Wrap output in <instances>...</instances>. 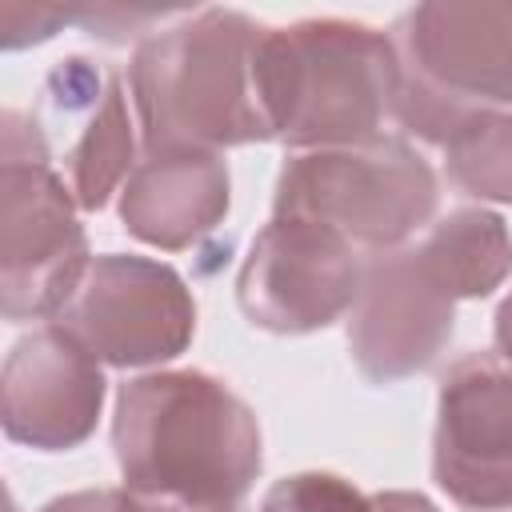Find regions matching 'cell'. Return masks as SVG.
<instances>
[{"instance_id": "3", "label": "cell", "mask_w": 512, "mask_h": 512, "mask_svg": "<svg viewBox=\"0 0 512 512\" xmlns=\"http://www.w3.org/2000/svg\"><path fill=\"white\" fill-rule=\"evenodd\" d=\"M260 92L276 140L292 152L356 148L392 116L400 60L392 36L356 20H300L264 28Z\"/></svg>"}, {"instance_id": "19", "label": "cell", "mask_w": 512, "mask_h": 512, "mask_svg": "<svg viewBox=\"0 0 512 512\" xmlns=\"http://www.w3.org/2000/svg\"><path fill=\"white\" fill-rule=\"evenodd\" d=\"M492 332H496V352H500V360H504V364L512 368V292H508V296L500 300Z\"/></svg>"}, {"instance_id": "11", "label": "cell", "mask_w": 512, "mask_h": 512, "mask_svg": "<svg viewBox=\"0 0 512 512\" xmlns=\"http://www.w3.org/2000/svg\"><path fill=\"white\" fill-rule=\"evenodd\" d=\"M432 480L468 512H512V368L496 352L448 364L436 396Z\"/></svg>"}, {"instance_id": "5", "label": "cell", "mask_w": 512, "mask_h": 512, "mask_svg": "<svg viewBox=\"0 0 512 512\" xmlns=\"http://www.w3.org/2000/svg\"><path fill=\"white\" fill-rule=\"evenodd\" d=\"M440 180L404 136H376L356 148L292 152L276 176L272 216L312 220L352 248L388 252L436 216Z\"/></svg>"}, {"instance_id": "8", "label": "cell", "mask_w": 512, "mask_h": 512, "mask_svg": "<svg viewBox=\"0 0 512 512\" xmlns=\"http://www.w3.org/2000/svg\"><path fill=\"white\" fill-rule=\"evenodd\" d=\"M360 276L364 260L340 232L272 216L240 264L236 300L248 324L276 336H304L352 312Z\"/></svg>"}, {"instance_id": "14", "label": "cell", "mask_w": 512, "mask_h": 512, "mask_svg": "<svg viewBox=\"0 0 512 512\" xmlns=\"http://www.w3.org/2000/svg\"><path fill=\"white\" fill-rule=\"evenodd\" d=\"M420 244L436 260V268L448 276L460 300L492 296L512 276L508 224L488 208H456L440 216Z\"/></svg>"}, {"instance_id": "2", "label": "cell", "mask_w": 512, "mask_h": 512, "mask_svg": "<svg viewBox=\"0 0 512 512\" xmlns=\"http://www.w3.org/2000/svg\"><path fill=\"white\" fill-rule=\"evenodd\" d=\"M260 36L248 12L200 8L140 40L128 84L144 152H220L276 140L260 92Z\"/></svg>"}, {"instance_id": "20", "label": "cell", "mask_w": 512, "mask_h": 512, "mask_svg": "<svg viewBox=\"0 0 512 512\" xmlns=\"http://www.w3.org/2000/svg\"><path fill=\"white\" fill-rule=\"evenodd\" d=\"M216 512H248L244 504H232V508H216Z\"/></svg>"}, {"instance_id": "13", "label": "cell", "mask_w": 512, "mask_h": 512, "mask_svg": "<svg viewBox=\"0 0 512 512\" xmlns=\"http://www.w3.org/2000/svg\"><path fill=\"white\" fill-rule=\"evenodd\" d=\"M228 204V164L220 152H152L120 188L124 228L160 252L196 248L224 224Z\"/></svg>"}, {"instance_id": "12", "label": "cell", "mask_w": 512, "mask_h": 512, "mask_svg": "<svg viewBox=\"0 0 512 512\" xmlns=\"http://www.w3.org/2000/svg\"><path fill=\"white\" fill-rule=\"evenodd\" d=\"M104 408L100 360L60 324L12 344L0 372V424L12 444L68 452L96 432Z\"/></svg>"}, {"instance_id": "16", "label": "cell", "mask_w": 512, "mask_h": 512, "mask_svg": "<svg viewBox=\"0 0 512 512\" xmlns=\"http://www.w3.org/2000/svg\"><path fill=\"white\" fill-rule=\"evenodd\" d=\"M260 512H372V496L336 472H296L264 492Z\"/></svg>"}, {"instance_id": "7", "label": "cell", "mask_w": 512, "mask_h": 512, "mask_svg": "<svg viewBox=\"0 0 512 512\" xmlns=\"http://www.w3.org/2000/svg\"><path fill=\"white\" fill-rule=\"evenodd\" d=\"M56 324L112 368H148L192 344L196 300L172 264L104 252L92 256Z\"/></svg>"}, {"instance_id": "4", "label": "cell", "mask_w": 512, "mask_h": 512, "mask_svg": "<svg viewBox=\"0 0 512 512\" xmlns=\"http://www.w3.org/2000/svg\"><path fill=\"white\" fill-rule=\"evenodd\" d=\"M400 128L448 144L484 112H512V0H432L392 24Z\"/></svg>"}, {"instance_id": "1", "label": "cell", "mask_w": 512, "mask_h": 512, "mask_svg": "<svg viewBox=\"0 0 512 512\" xmlns=\"http://www.w3.org/2000/svg\"><path fill=\"white\" fill-rule=\"evenodd\" d=\"M112 448L124 488L148 512H216L264 468L252 408L208 372H148L116 392Z\"/></svg>"}, {"instance_id": "6", "label": "cell", "mask_w": 512, "mask_h": 512, "mask_svg": "<svg viewBox=\"0 0 512 512\" xmlns=\"http://www.w3.org/2000/svg\"><path fill=\"white\" fill-rule=\"evenodd\" d=\"M92 256L68 184L48 164L32 116L4 112L0 156V312L4 320L56 316Z\"/></svg>"}, {"instance_id": "18", "label": "cell", "mask_w": 512, "mask_h": 512, "mask_svg": "<svg viewBox=\"0 0 512 512\" xmlns=\"http://www.w3.org/2000/svg\"><path fill=\"white\" fill-rule=\"evenodd\" d=\"M372 512H440V508L420 492H376Z\"/></svg>"}, {"instance_id": "15", "label": "cell", "mask_w": 512, "mask_h": 512, "mask_svg": "<svg viewBox=\"0 0 512 512\" xmlns=\"http://www.w3.org/2000/svg\"><path fill=\"white\" fill-rule=\"evenodd\" d=\"M444 168L460 192L512 204V112H484L456 128L444 144Z\"/></svg>"}, {"instance_id": "9", "label": "cell", "mask_w": 512, "mask_h": 512, "mask_svg": "<svg viewBox=\"0 0 512 512\" xmlns=\"http://www.w3.org/2000/svg\"><path fill=\"white\" fill-rule=\"evenodd\" d=\"M456 292L424 244H400L364 260L348 312V348L372 384H396L440 360L456 328Z\"/></svg>"}, {"instance_id": "17", "label": "cell", "mask_w": 512, "mask_h": 512, "mask_svg": "<svg viewBox=\"0 0 512 512\" xmlns=\"http://www.w3.org/2000/svg\"><path fill=\"white\" fill-rule=\"evenodd\" d=\"M40 512H148L128 488H84L48 500Z\"/></svg>"}, {"instance_id": "10", "label": "cell", "mask_w": 512, "mask_h": 512, "mask_svg": "<svg viewBox=\"0 0 512 512\" xmlns=\"http://www.w3.org/2000/svg\"><path fill=\"white\" fill-rule=\"evenodd\" d=\"M40 148L68 184L76 208L100 212L136 168V136L120 76L88 56L60 60L28 112Z\"/></svg>"}]
</instances>
